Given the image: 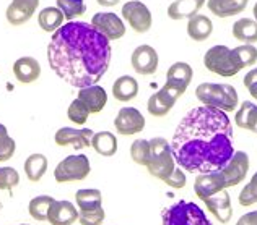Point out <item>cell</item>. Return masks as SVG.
<instances>
[{"instance_id": "1", "label": "cell", "mask_w": 257, "mask_h": 225, "mask_svg": "<svg viewBox=\"0 0 257 225\" xmlns=\"http://www.w3.org/2000/svg\"><path fill=\"white\" fill-rule=\"evenodd\" d=\"M233 136L226 112L208 106L194 107L179 122L173 136L176 164L191 174L220 170L234 154Z\"/></svg>"}, {"instance_id": "2", "label": "cell", "mask_w": 257, "mask_h": 225, "mask_svg": "<svg viewBox=\"0 0 257 225\" xmlns=\"http://www.w3.org/2000/svg\"><path fill=\"white\" fill-rule=\"evenodd\" d=\"M111 44L86 22H67L47 44V62L60 80L73 88H88L109 70Z\"/></svg>"}, {"instance_id": "3", "label": "cell", "mask_w": 257, "mask_h": 225, "mask_svg": "<svg viewBox=\"0 0 257 225\" xmlns=\"http://www.w3.org/2000/svg\"><path fill=\"white\" fill-rule=\"evenodd\" d=\"M195 96L204 106L220 108L223 112L236 110L239 102L238 91L226 83H202L195 90Z\"/></svg>"}, {"instance_id": "4", "label": "cell", "mask_w": 257, "mask_h": 225, "mask_svg": "<svg viewBox=\"0 0 257 225\" xmlns=\"http://www.w3.org/2000/svg\"><path fill=\"white\" fill-rule=\"evenodd\" d=\"M176 166H178V164H176L173 149L170 142H168V140L161 138V136L152 138L150 140V160L147 164V168H148V172H150V175L165 182L168 176L173 174Z\"/></svg>"}, {"instance_id": "5", "label": "cell", "mask_w": 257, "mask_h": 225, "mask_svg": "<svg viewBox=\"0 0 257 225\" xmlns=\"http://www.w3.org/2000/svg\"><path fill=\"white\" fill-rule=\"evenodd\" d=\"M204 65L208 72H212L220 76H234L242 68L234 49H229L226 46H213L204 56Z\"/></svg>"}, {"instance_id": "6", "label": "cell", "mask_w": 257, "mask_h": 225, "mask_svg": "<svg viewBox=\"0 0 257 225\" xmlns=\"http://www.w3.org/2000/svg\"><path fill=\"white\" fill-rule=\"evenodd\" d=\"M161 220L163 225H212L204 210L191 201H178L171 204L163 210Z\"/></svg>"}, {"instance_id": "7", "label": "cell", "mask_w": 257, "mask_h": 225, "mask_svg": "<svg viewBox=\"0 0 257 225\" xmlns=\"http://www.w3.org/2000/svg\"><path fill=\"white\" fill-rule=\"evenodd\" d=\"M91 172L90 160L85 154H73L57 164L54 170V178L57 183L85 180Z\"/></svg>"}, {"instance_id": "8", "label": "cell", "mask_w": 257, "mask_h": 225, "mask_svg": "<svg viewBox=\"0 0 257 225\" xmlns=\"http://www.w3.org/2000/svg\"><path fill=\"white\" fill-rule=\"evenodd\" d=\"M184 92H186V88L166 83L163 88H160L157 92H153L150 99H148V104H147L148 114H152L153 117H165V115L171 112L176 100Z\"/></svg>"}, {"instance_id": "9", "label": "cell", "mask_w": 257, "mask_h": 225, "mask_svg": "<svg viewBox=\"0 0 257 225\" xmlns=\"http://www.w3.org/2000/svg\"><path fill=\"white\" fill-rule=\"evenodd\" d=\"M122 18L124 22L128 23V26L139 34H145L150 31L153 16L148 6L140 2V0H128L127 4L122 5Z\"/></svg>"}, {"instance_id": "10", "label": "cell", "mask_w": 257, "mask_h": 225, "mask_svg": "<svg viewBox=\"0 0 257 225\" xmlns=\"http://www.w3.org/2000/svg\"><path fill=\"white\" fill-rule=\"evenodd\" d=\"M94 30L101 32L103 36L109 40H117L125 36V24L116 13L111 12H99L96 15H93L91 23Z\"/></svg>"}, {"instance_id": "11", "label": "cell", "mask_w": 257, "mask_h": 225, "mask_svg": "<svg viewBox=\"0 0 257 225\" xmlns=\"http://www.w3.org/2000/svg\"><path fill=\"white\" fill-rule=\"evenodd\" d=\"M116 132L122 136H132L145 128V117L135 107H122L114 118Z\"/></svg>"}, {"instance_id": "12", "label": "cell", "mask_w": 257, "mask_h": 225, "mask_svg": "<svg viewBox=\"0 0 257 225\" xmlns=\"http://www.w3.org/2000/svg\"><path fill=\"white\" fill-rule=\"evenodd\" d=\"M220 172L223 175L226 183V188L236 186L246 178V175L249 172V156L244 151H234L233 158L229 159V162L225 167L220 168Z\"/></svg>"}, {"instance_id": "13", "label": "cell", "mask_w": 257, "mask_h": 225, "mask_svg": "<svg viewBox=\"0 0 257 225\" xmlns=\"http://www.w3.org/2000/svg\"><path fill=\"white\" fill-rule=\"evenodd\" d=\"M223 190H226V183H225V178H223L220 170L199 174L197 178L194 182V192L197 194L199 200H202V201L223 192Z\"/></svg>"}, {"instance_id": "14", "label": "cell", "mask_w": 257, "mask_h": 225, "mask_svg": "<svg viewBox=\"0 0 257 225\" xmlns=\"http://www.w3.org/2000/svg\"><path fill=\"white\" fill-rule=\"evenodd\" d=\"M131 64H132V68L135 70V73L155 74L158 70V64H160L158 52L155 50L152 46L142 44L132 52Z\"/></svg>"}, {"instance_id": "15", "label": "cell", "mask_w": 257, "mask_h": 225, "mask_svg": "<svg viewBox=\"0 0 257 225\" xmlns=\"http://www.w3.org/2000/svg\"><path fill=\"white\" fill-rule=\"evenodd\" d=\"M93 132L90 128H70L64 126L57 130L54 140L59 146H72L73 149H85L88 146H91V138Z\"/></svg>"}, {"instance_id": "16", "label": "cell", "mask_w": 257, "mask_h": 225, "mask_svg": "<svg viewBox=\"0 0 257 225\" xmlns=\"http://www.w3.org/2000/svg\"><path fill=\"white\" fill-rule=\"evenodd\" d=\"M39 6V0H12L7 6L5 18L12 26H22L28 23Z\"/></svg>"}, {"instance_id": "17", "label": "cell", "mask_w": 257, "mask_h": 225, "mask_svg": "<svg viewBox=\"0 0 257 225\" xmlns=\"http://www.w3.org/2000/svg\"><path fill=\"white\" fill-rule=\"evenodd\" d=\"M78 220V209L70 201H54L47 210V222L51 225H73Z\"/></svg>"}, {"instance_id": "18", "label": "cell", "mask_w": 257, "mask_h": 225, "mask_svg": "<svg viewBox=\"0 0 257 225\" xmlns=\"http://www.w3.org/2000/svg\"><path fill=\"white\" fill-rule=\"evenodd\" d=\"M207 204V209L213 214V217L220 224H228L233 217V204H231V198H229L228 192H220L210 198L204 200Z\"/></svg>"}, {"instance_id": "19", "label": "cell", "mask_w": 257, "mask_h": 225, "mask_svg": "<svg viewBox=\"0 0 257 225\" xmlns=\"http://www.w3.org/2000/svg\"><path fill=\"white\" fill-rule=\"evenodd\" d=\"M13 74L23 84L35 83L41 76V65L35 57H20L13 64Z\"/></svg>"}, {"instance_id": "20", "label": "cell", "mask_w": 257, "mask_h": 225, "mask_svg": "<svg viewBox=\"0 0 257 225\" xmlns=\"http://www.w3.org/2000/svg\"><path fill=\"white\" fill-rule=\"evenodd\" d=\"M78 99L88 107L90 114H99L107 104V92L98 84L78 90Z\"/></svg>"}, {"instance_id": "21", "label": "cell", "mask_w": 257, "mask_h": 225, "mask_svg": "<svg viewBox=\"0 0 257 225\" xmlns=\"http://www.w3.org/2000/svg\"><path fill=\"white\" fill-rule=\"evenodd\" d=\"M205 5V0H174L168 6V16L174 22L181 20H191L195 15H199L202 6Z\"/></svg>"}, {"instance_id": "22", "label": "cell", "mask_w": 257, "mask_h": 225, "mask_svg": "<svg viewBox=\"0 0 257 225\" xmlns=\"http://www.w3.org/2000/svg\"><path fill=\"white\" fill-rule=\"evenodd\" d=\"M249 0H208V10L218 18H229L246 10Z\"/></svg>"}, {"instance_id": "23", "label": "cell", "mask_w": 257, "mask_h": 225, "mask_svg": "<svg viewBox=\"0 0 257 225\" xmlns=\"http://www.w3.org/2000/svg\"><path fill=\"white\" fill-rule=\"evenodd\" d=\"M213 32V23L212 20L205 15H195L189 20L187 23V36L195 42H204Z\"/></svg>"}, {"instance_id": "24", "label": "cell", "mask_w": 257, "mask_h": 225, "mask_svg": "<svg viewBox=\"0 0 257 225\" xmlns=\"http://www.w3.org/2000/svg\"><path fill=\"white\" fill-rule=\"evenodd\" d=\"M139 94V81L134 76H119L112 84V96L119 102H128L134 100Z\"/></svg>"}, {"instance_id": "25", "label": "cell", "mask_w": 257, "mask_h": 225, "mask_svg": "<svg viewBox=\"0 0 257 225\" xmlns=\"http://www.w3.org/2000/svg\"><path fill=\"white\" fill-rule=\"evenodd\" d=\"M234 124L239 128L249 130V132L257 134V106L254 102L251 100L242 102L234 115Z\"/></svg>"}, {"instance_id": "26", "label": "cell", "mask_w": 257, "mask_h": 225, "mask_svg": "<svg viewBox=\"0 0 257 225\" xmlns=\"http://www.w3.org/2000/svg\"><path fill=\"white\" fill-rule=\"evenodd\" d=\"M64 13L57 6H46L38 13V24L46 32H56L60 26H64Z\"/></svg>"}, {"instance_id": "27", "label": "cell", "mask_w": 257, "mask_h": 225, "mask_svg": "<svg viewBox=\"0 0 257 225\" xmlns=\"http://www.w3.org/2000/svg\"><path fill=\"white\" fill-rule=\"evenodd\" d=\"M192 74H194V70L191 65L186 62H176L168 68L166 83L182 86L187 90V86L191 84V81H192Z\"/></svg>"}, {"instance_id": "28", "label": "cell", "mask_w": 257, "mask_h": 225, "mask_svg": "<svg viewBox=\"0 0 257 225\" xmlns=\"http://www.w3.org/2000/svg\"><path fill=\"white\" fill-rule=\"evenodd\" d=\"M91 148L103 158H112L117 152V140L111 132H98L91 138Z\"/></svg>"}, {"instance_id": "29", "label": "cell", "mask_w": 257, "mask_h": 225, "mask_svg": "<svg viewBox=\"0 0 257 225\" xmlns=\"http://www.w3.org/2000/svg\"><path fill=\"white\" fill-rule=\"evenodd\" d=\"M233 36L242 44L257 42V22L254 18H241L233 24Z\"/></svg>"}, {"instance_id": "30", "label": "cell", "mask_w": 257, "mask_h": 225, "mask_svg": "<svg viewBox=\"0 0 257 225\" xmlns=\"http://www.w3.org/2000/svg\"><path fill=\"white\" fill-rule=\"evenodd\" d=\"M75 201L78 210H96L103 208V196H101L99 190L94 188L78 190L75 194Z\"/></svg>"}, {"instance_id": "31", "label": "cell", "mask_w": 257, "mask_h": 225, "mask_svg": "<svg viewBox=\"0 0 257 225\" xmlns=\"http://www.w3.org/2000/svg\"><path fill=\"white\" fill-rule=\"evenodd\" d=\"M25 174L31 182H39L47 170V158L44 154H31L25 160Z\"/></svg>"}, {"instance_id": "32", "label": "cell", "mask_w": 257, "mask_h": 225, "mask_svg": "<svg viewBox=\"0 0 257 225\" xmlns=\"http://www.w3.org/2000/svg\"><path fill=\"white\" fill-rule=\"evenodd\" d=\"M56 201L52 196H47V194H41V196H36L33 198L28 204V212L35 220H47V210L52 206V202Z\"/></svg>"}, {"instance_id": "33", "label": "cell", "mask_w": 257, "mask_h": 225, "mask_svg": "<svg viewBox=\"0 0 257 225\" xmlns=\"http://www.w3.org/2000/svg\"><path fill=\"white\" fill-rule=\"evenodd\" d=\"M57 8L64 13V18L67 22H73L75 18L85 15L86 5L83 0H56Z\"/></svg>"}, {"instance_id": "34", "label": "cell", "mask_w": 257, "mask_h": 225, "mask_svg": "<svg viewBox=\"0 0 257 225\" xmlns=\"http://www.w3.org/2000/svg\"><path fill=\"white\" fill-rule=\"evenodd\" d=\"M131 158L139 166H145L150 160V140H135L131 146Z\"/></svg>"}, {"instance_id": "35", "label": "cell", "mask_w": 257, "mask_h": 225, "mask_svg": "<svg viewBox=\"0 0 257 225\" xmlns=\"http://www.w3.org/2000/svg\"><path fill=\"white\" fill-rule=\"evenodd\" d=\"M88 115H90V110H88V107L78 98L75 100H72V104L67 108V117L75 125H85Z\"/></svg>"}, {"instance_id": "36", "label": "cell", "mask_w": 257, "mask_h": 225, "mask_svg": "<svg viewBox=\"0 0 257 225\" xmlns=\"http://www.w3.org/2000/svg\"><path fill=\"white\" fill-rule=\"evenodd\" d=\"M241 206H252L257 202V172L252 175V178L249 180V183L241 190V193L238 196Z\"/></svg>"}, {"instance_id": "37", "label": "cell", "mask_w": 257, "mask_h": 225, "mask_svg": "<svg viewBox=\"0 0 257 225\" xmlns=\"http://www.w3.org/2000/svg\"><path fill=\"white\" fill-rule=\"evenodd\" d=\"M20 183V174L13 167H0V190L9 192Z\"/></svg>"}, {"instance_id": "38", "label": "cell", "mask_w": 257, "mask_h": 225, "mask_svg": "<svg viewBox=\"0 0 257 225\" xmlns=\"http://www.w3.org/2000/svg\"><path fill=\"white\" fill-rule=\"evenodd\" d=\"M234 52L244 68L252 66L257 62V49L252 44H242L239 47H234Z\"/></svg>"}, {"instance_id": "39", "label": "cell", "mask_w": 257, "mask_h": 225, "mask_svg": "<svg viewBox=\"0 0 257 225\" xmlns=\"http://www.w3.org/2000/svg\"><path fill=\"white\" fill-rule=\"evenodd\" d=\"M104 209L96 210H78V222L82 225H101L104 220Z\"/></svg>"}, {"instance_id": "40", "label": "cell", "mask_w": 257, "mask_h": 225, "mask_svg": "<svg viewBox=\"0 0 257 225\" xmlns=\"http://www.w3.org/2000/svg\"><path fill=\"white\" fill-rule=\"evenodd\" d=\"M15 149L17 142L9 134L0 138V162H7L9 159H12L13 154H15Z\"/></svg>"}, {"instance_id": "41", "label": "cell", "mask_w": 257, "mask_h": 225, "mask_svg": "<svg viewBox=\"0 0 257 225\" xmlns=\"http://www.w3.org/2000/svg\"><path fill=\"white\" fill-rule=\"evenodd\" d=\"M165 183H166L168 186L176 188V190L184 188V186H186V183H187V178H186L184 170H182L179 166H176V168L173 170V174L165 180Z\"/></svg>"}, {"instance_id": "42", "label": "cell", "mask_w": 257, "mask_h": 225, "mask_svg": "<svg viewBox=\"0 0 257 225\" xmlns=\"http://www.w3.org/2000/svg\"><path fill=\"white\" fill-rule=\"evenodd\" d=\"M236 225H257V210L241 216L239 220L236 222Z\"/></svg>"}, {"instance_id": "43", "label": "cell", "mask_w": 257, "mask_h": 225, "mask_svg": "<svg viewBox=\"0 0 257 225\" xmlns=\"http://www.w3.org/2000/svg\"><path fill=\"white\" fill-rule=\"evenodd\" d=\"M242 83H244L246 88L252 86V84H257V68H252L251 72H247L244 74V80H242Z\"/></svg>"}, {"instance_id": "44", "label": "cell", "mask_w": 257, "mask_h": 225, "mask_svg": "<svg viewBox=\"0 0 257 225\" xmlns=\"http://www.w3.org/2000/svg\"><path fill=\"white\" fill-rule=\"evenodd\" d=\"M96 2L101 6H114V5H117L120 0H96Z\"/></svg>"}, {"instance_id": "45", "label": "cell", "mask_w": 257, "mask_h": 225, "mask_svg": "<svg viewBox=\"0 0 257 225\" xmlns=\"http://www.w3.org/2000/svg\"><path fill=\"white\" fill-rule=\"evenodd\" d=\"M247 91H249V94H251V98H252L254 100H257V84L249 86V88H247Z\"/></svg>"}, {"instance_id": "46", "label": "cell", "mask_w": 257, "mask_h": 225, "mask_svg": "<svg viewBox=\"0 0 257 225\" xmlns=\"http://www.w3.org/2000/svg\"><path fill=\"white\" fill-rule=\"evenodd\" d=\"M9 134V132H7V126L0 124V138H4V136Z\"/></svg>"}, {"instance_id": "47", "label": "cell", "mask_w": 257, "mask_h": 225, "mask_svg": "<svg viewBox=\"0 0 257 225\" xmlns=\"http://www.w3.org/2000/svg\"><path fill=\"white\" fill-rule=\"evenodd\" d=\"M252 13H254V20H255V22H257V2H255L254 8H252Z\"/></svg>"}, {"instance_id": "48", "label": "cell", "mask_w": 257, "mask_h": 225, "mask_svg": "<svg viewBox=\"0 0 257 225\" xmlns=\"http://www.w3.org/2000/svg\"><path fill=\"white\" fill-rule=\"evenodd\" d=\"M20 225H30V224H20Z\"/></svg>"}]
</instances>
